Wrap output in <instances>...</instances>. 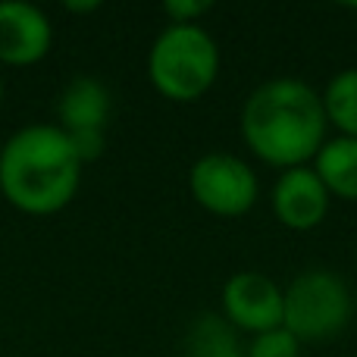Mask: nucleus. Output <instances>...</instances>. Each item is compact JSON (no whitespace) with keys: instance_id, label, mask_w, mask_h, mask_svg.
<instances>
[{"instance_id":"obj_4","label":"nucleus","mask_w":357,"mask_h":357,"mask_svg":"<svg viewBox=\"0 0 357 357\" xmlns=\"http://www.w3.org/2000/svg\"><path fill=\"white\" fill-rule=\"evenodd\" d=\"M351 310V289L339 273L307 270L291 279V285L285 289L282 326L298 342H323L348 326Z\"/></svg>"},{"instance_id":"obj_1","label":"nucleus","mask_w":357,"mask_h":357,"mask_svg":"<svg viewBox=\"0 0 357 357\" xmlns=\"http://www.w3.org/2000/svg\"><path fill=\"white\" fill-rule=\"evenodd\" d=\"M329 119L323 98L301 79H270L241 107V138L248 151L276 169L310 167L326 144Z\"/></svg>"},{"instance_id":"obj_3","label":"nucleus","mask_w":357,"mask_h":357,"mask_svg":"<svg viewBox=\"0 0 357 357\" xmlns=\"http://www.w3.org/2000/svg\"><path fill=\"white\" fill-rule=\"evenodd\" d=\"M220 47L204 25L169 22L148 50V79L167 100L191 104L213 88Z\"/></svg>"},{"instance_id":"obj_5","label":"nucleus","mask_w":357,"mask_h":357,"mask_svg":"<svg viewBox=\"0 0 357 357\" xmlns=\"http://www.w3.org/2000/svg\"><path fill=\"white\" fill-rule=\"evenodd\" d=\"M188 191L213 216H245L257 204V176L241 157L235 154H204L188 169Z\"/></svg>"},{"instance_id":"obj_7","label":"nucleus","mask_w":357,"mask_h":357,"mask_svg":"<svg viewBox=\"0 0 357 357\" xmlns=\"http://www.w3.org/2000/svg\"><path fill=\"white\" fill-rule=\"evenodd\" d=\"M282 310H285V289L273 282L266 273L257 270H241L226 279L222 285V317L229 326L241 329V333H270V329L282 326Z\"/></svg>"},{"instance_id":"obj_2","label":"nucleus","mask_w":357,"mask_h":357,"mask_svg":"<svg viewBox=\"0 0 357 357\" xmlns=\"http://www.w3.org/2000/svg\"><path fill=\"white\" fill-rule=\"evenodd\" d=\"M82 182V160L56 126L35 123L13 132L0 154V191L29 216L69 207Z\"/></svg>"},{"instance_id":"obj_10","label":"nucleus","mask_w":357,"mask_h":357,"mask_svg":"<svg viewBox=\"0 0 357 357\" xmlns=\"http://www.w3.org/2000/svg\"><path fill=\"white\" fill-rule=\"evenodd\" d=\"M314 173L333 197L357 201V138H326L320 154L314 157Z\"/></svg>"},{"instance_id":"obj_15","label":"nucleus","mask_w":357,"mask_h":357,"mask_svg":"<svg viewBox=\"0 0 357 357\" xmlns=\"http://www.w3.org/2000/svg\"><path fill=\"white\" fill-rule=\"evenodd\" d=\"M66 10L69 13H94V10H100V3L98 0H91V3H66Z\"/></svg>"},{"instance_id":"obj_6","label":"nucleus","mask_w":357,"mask_h":357,"mask_svg":"<svg viewBox=\"0 0 357 357\" xmlns=\"http://www.w3.org/2000/svg\"><path fill=\"white\" fill-rule=\"evenodd\" d=\"M110 91L94 75H75L56 98V129L69 138L82 167L94 163L107 148Z\"/></svg>"},{"instance_id":"obj_9","label":"nucleus","mask_w":357,"mask_h":357,"mask_svg":"<svg viewBox=\"0 0 357 357\" xmlns=\"http://www.w3.org/2000/svg\"><path fill=\"white\" fill-rule=\"evenodd\" d=\"M329 201H333V195L314 173V167L282 169L270 191L273 213L291 232H310L320 226L329 213Z\"/></svg>"},{"instance_id":"obj_17","label":"nucleus","mask_w":357,"mask_h":357,"mask_svg":"<svg viewBox=\"0 0 357 357\" xmlns=\"http://www.w3.org/2000/svg\"><path fill=\"white\" fill-rule=\"evenodd\" d=\"M229 357H248L245 351H235V354H229Z\"/></svg>"},{"instance_id":"obj_16","label":"nucleus","mask_w":357,"mask_h":357,"mask_svg":"<svg viewBox=\"0 0 357 357\" xmlns=\"http://www.w3.org/2000/svg\"><path fill=\"white\" fill-rule=\"evenodd\" d=\"M3 94H6V85H3V75H0V104H3Z\"/></svg>"},{"instance_id":"obj_11","label":"nucleus","mask_w":357,"mask_h":357,"mask_svg":"<svg viewBox=\"0 0 357 357\" xmlns=\"http://www.w3.org/2000/svg\"><path fill=\"white\" fill-rule=\"evenodd\" d=\"M323 110L339 135L357 138V66L342 69L323 88Z\"/></svg>"},{"instance_id":"obj_18","label":"nucleus","mask_w":357,"mask_h":357,"mask_svg":"<svg viewBox=\"0 0 357 357\" xmlns=\"http://www.w3.org/2000/svg\"><path fill=\"white\" fill-rule=\"evenodd\" d=\"M0 154H3V142H0Z\"/></svg>"},{"instance_id":"obj_12","label":"nucleus","mask_w":357,"mask_h":357,"mask_svg":"<svg viewBox=\"0 0 357 357\" xmlns=\"http://www.w3.org/2000/svg\"><path fill=\"white\" fill-rule=\"evenodd\" d=\"M235 351H241V348L235 342V333L226 317H197L191 323L188 335H185V357H229Z\"/></svg>"},{"instance_id":"obj_8","label":"nucleus","mask_w":357,"mask_h":357,"mask_svg":"<svg viewBox=\"0 0 357 357\" xmlns=\"http://www.w3.org/2000/svg\"><path fill=\"white\" fill-rule=\"evenodd\" d=\"M54 25L47 13L25 0H0V63L35 66L50 54Z\"/></svg>"},{"instance_id":"obj_14","label":"nucleus","mask_w":357,"mask_h":357,"mask_svg":"<svg viewBox=\"0 0 357 357\" xmlns=\"http://www.w3.org/2000/svg\"><path fill=\"white\" fill-rule=\"evenodd\" d=\"M210 10H213L210 0H169V3L163 6L167 19L176 25H197V19L207 16Z\"/></svg>"},{"instance_id":"obj_13","label":"nucleus","mask_w":357,"mask_h":357,"mask_svg":"<svg viewBox=\"0 0 357 357\" xmlns=\"http://www.w3.org/2000/svg\"><path fill=\"white\" fill-rule=\"evenodd\" d=\"M301 345L295 335L285 326L270 329V333H260L251 339V345L245 348L248 357H301Z\"/></svg>"}]
</instances>
